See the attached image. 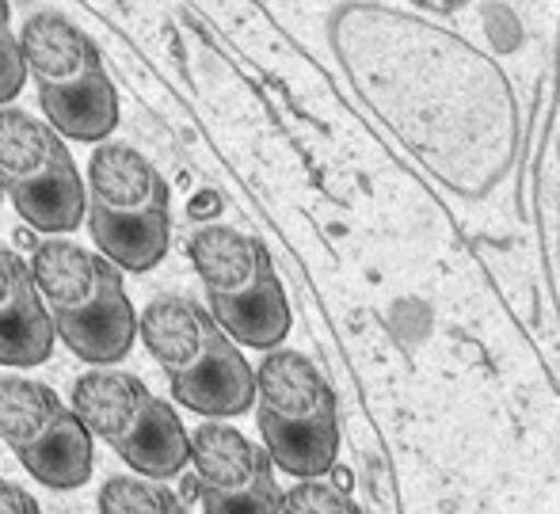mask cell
<instances>
[{
  "label": "cell",
  "mask_w": 560,
  "mask_h": 514,
  "mask_svg": "<svg viewBox=\"0 0 560 514\" xmlns=\"http://www.w3.org/2000/svg\"><path fill=\"white\" fill-rule=\"evenodd\" d=\"M191 465L207 514H282L279 465L267 446H256L225 419H207L191 431Z\"/></svg>",
  "instance_id": "8992f818"
},
{
  "label": "cell",
  "mask_w": 560,
  "mask_h": 514,
  "mask_svg": "<svg viewBox=\"0 0 560 514\" xmlns=\"http://www.w3.org/2000/svg\"><path fill=\"white\" fill-rule=\"evenodd\" d=\"M38 103H43L46 122L69 141H96L100 145L118 126V96L104 73L89 77L81 84L38 89Z\"/></svg>",
  "instance_id": "4fadbf2b"
},
{
  "label": "cell",
  "mask_w": 560,
  "mask_h": 514,
  "mask_svg": "<svg viewBox=\"0 0 560 514\" xmlns=\"http://www.w3.org/2000/svg\"><path fill=\"white\" fill-rule=\"evenodd\" d=\"M89 229L96 248L107 259H115L122 271L145 274L168 252L172 221L168 213H145V218H115V213L92 210L89 206Z\"/></svg>",
  "instance_id": "5bb4252c"
},
{
  "label": "cell",
  "mask_w": 560,
  "mask_h": 514,
  "mask_svg": "<svg viewBox=\"0 0 560 514\" xmlns=\"http://www.w3.org/2000/svg\"><path fill=\"white\" fill-rule=\"evenodd\" d=\"M8 199H12L15 213H20L35 233H46V236L73 233L84 221V213H89V187H84L77 164L54 172L43 184L8 187Z\"/></svg>",
  "instance_id": "9a60e30c"
},
{
  "label": "cell",
  "mask_w": 560,
  "mask_h": 514,
  "mask_svg": "<svg viewBox=\"0 0 560 514\" xmlns=\"http://www.w3.org/2000/svg\"><path fill=\"white\" fill-rule=\"evenodd\" d=\"M73 411L141 477H179L191 462V434L184 431L179 416L133 374L104 366L77 377Z\"/></svg>",
  "instance_id": "277c9868"
},
{
  "label": "cell",
  "mask_w": 560,
  "mask_h": 514,
  "mask_svg": "<svg viewBox=\"0 0 560 514\" xmlns=\"http://www.w3.org/2000/svg\"><path fill=\"white\" fill-rule=\"evenodd\" d=\"M0 514H43V511H38L35 495L0 477Z\"/></svg>",
  "instance_id": "d6986e66"
},
{
  "label": "cell",
  "mask_w": 560,
  "mask_h": 514,
  "mask_svg": "<svg viewBox=\"0 0 560 514\" xmlns=\"http://www.w3.org/2000/svg\"><path fill=\"white\" fill-rule=\"evenodd\" d=\"M141 339L168 374L176 405L202 419H233L256 405V370L210 308L161 294L141 313Z\"/></svg>",
  "instance_id": "6da1fadb"
},
{
  "label": "cell",
  "mask_w": 560,
  "mask_h": 514,
  "mask_svg": "<svg viewBox=\"0 0 560 514\" xmlns=\"http://www.w3.org/2000/svg\"><path fill=\"white\" fill-rule=\"evenodd\" d=\"M0 199H4V184H0Z\"/></svg>",
  "instance_id": "7402d4cb"
},
{
  "label": "cell",
  "mask_w": 560,
  "mask_h": 514,
  "mask_svg": "<svg viewBox=\"0 0 560 514\" xmlns=\"http://www.w3.org/2000/svg\"><path fill=\"white\" fill-rule=\"evenodd\" d=\"M69 164L73 156L66 149V138L46 118L27 115L12 103L0 107V184L4 191L23 184H43Z\"/></svg>",
  "instance_id": "8fae6325"
},
{
  "label": "cell",
  "mask_w": 560,
  "mask_h": 514,
  "mask_svg": "<svg viewBox=\"0 0 560 514\" xmlns=\"http://www.w3.org/2000/svg\"><path fill=\"white\" fill-rule=\"evenodd\" d=\"M8 23H12V12H8V0H0V38L8 35Z\"/></svg>",
  "instance_id": "44dd1931"
},
{
  "label": "cell",
  "mask_w": 560,
  "mask_h": 514,
  "mask_svg": "<svg viewBox=\"0 0 560 514\" xmlns=\"http://www.w3.org/2000/svg\"><path fill=\"white\" fill-rule=\"evenodd\" d=\"M27 77H31V69H27V58H23V46H20V38L8 31V35L0 38V107H8V103L20 96Z\"/></svg>",
  "instance_id": "ac0fdd59"
},
{
  "label": "cell",
  "mask_w": 560,
  "mask_h": 514,
  "mask_svg": "<svg viewBox=\"0 0 560 514\" xmlns=\"http://www.w3.org/2000/svg\"><path fill=\"white\" fill-rule=\"evenodd\" d=\"M0 439L12 446L23 469L46 488H81L92 477V439L73 405L43 382L0 377Z\"/></svg>",
  "instance_id": "5b68a950"
},
{
  "label": "cell",
  "mask_w": 560,
  "mask_h": 514,
  "mask_svg": "<svg viewBox=\"0 0 560 514\" xmlns=\"http://www.w3.org/2000/svg\"><path fill=\"white\" fill-rule=\"evenodd\" d=\"M259 434L287 477L320 480L336 469L339 416L328 377L302 351L275 347L256 370Z\"/></svg>",
  "instance_id": "7a4b0ae2"
},
{
  "label": "cell",
  "mask_w": 560,
  "mask_h": 514,
  "mask_svg": "<svg viewBox=\"0 0 560 514\" xmlns=\"http://www.w3.org/2000/svg\"><path fill=\"white\" fill-rule=\"evenodd\" d=\"M89 206L115 218L168 213V184L133 145L100 141L89 161Z\"/></svg>",
  "instance_id": "9c48e42d"
},
{
  "label": "cell",
  "mask_w": 560,
  "mask_h": 514,
  "mask_svg": "<svg viewBox=\"0 0 560 514\" xmlns=\"http://www.w3.org/2000/svg\"><path fill=\"white\" fill-rule=\"evenodd\" d=\"M282 514H359V507L325 480H298L290 492H282Z\"/></svg>",
  "instance_id": "e0dca14e"
},
{
  "label": "cell",
  "mask_w": 560,
  "mask_h": 514,
  "mask_svg": "<svg viewBox=\"0 0 560 514\" xmlns=\"http://www.w3.org/2000/svg\"><path fill=\"white\" fill-rule=\"evenodd\" d=\"M23 58L38 89H58V84H81L89 77L104 73L100 50L73 20L58 12H43L23 23Z\"/></svg>",
  "instance_id": "30bf717a"
},
{
  "label": "cell",
  "mask_w": 560,
  "mask_h": 514,
  "mask_svg": "<svg viewBox=\"0 0 560 514\" xmlns=\"http://www.w3.org/2000/svg\"><path fill=\"white\" fill-rule=\"evenodd\" d=\"M31 274L54 316L84 313L100 305L112 290H122V267L104 252H84L61 236L43 241L31 252Z\"/></svg>",
  "instance_id": "52a82bcc"
},
{
  "label": "cell",
  "mask_w": 560,
  "mask_h": 514,
  "mask_svg": "<svg viewBox=\"0 0 560 514\" xmlns=\"http://www.w3.org/2000/svg\"><path fill=\"white\" fill-rule=\"evenodd\" d=\"M100 514H187L184 500L153 477H112L100 488Z\"/></svg>",
  "instance_id": "2e32d148"
},
{
  "label": "cell",
  "mask_w": 560,
  "mask_h": 514,
  "mask_svg": "<svg viewBox=\"0 0 560 514\" xmlns=\"http://www.w3.org/2000/svg\"><path fill=\"white\" fill-rule=\"evenodd\" d=\"M54 324H58L61 343L92 366H115L118 359L130 354L133 339L141 336V316L133 313L126 290H112L104 302L84 308V313L54 316Z\"/></svg>",
  "instance_id": "7c38bea8"
},
{
  "label": "cell",
  "mask_w": 560,
  "mask_h": 514,
  "mask_svg": "<svg viewBox=\"0 0 560 514\" xmlns=\"http://www.w3.org/2000/svg\"><path fill=\"white\" fill-rule=\"evenodd\" d=\"M416 4L428 8V12H457L465 0H416Z\"/></svg>",
  "instance_id": "ffe728a7"
},
{
  "label": "cell",
  "mask_w": 560,
  "mask_h": 514,
  "mask_svg": "<svg viewBox=\"0 0 560 514\" xmlns=\"http://www.w3.org/2000/svg\"><path fill=\"white\" fill-rule=\"evenodd\" d=\"M58 324L31 274V259L0 248V366L27 370L46 362Z\"/></svg>",
  "instance_id": "ba28073f"
},
{
  "label": "cell",
  "mask_w": 560,
  "mask_h": 514,
  "mask_svg": "<svg viewBox=\"0 0 560 514\" xmlns=\"http://www.w3.org/2000/svg\"><path fill=\"white\" fill-rule=\"evenodd\" d=\"M191 264L210 313L241 347L275 351L290 336V302L259 236L229 225H202L191 236Z\"/></svg>",
  "instance_id": "3957f363"
}]
</instances>
